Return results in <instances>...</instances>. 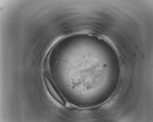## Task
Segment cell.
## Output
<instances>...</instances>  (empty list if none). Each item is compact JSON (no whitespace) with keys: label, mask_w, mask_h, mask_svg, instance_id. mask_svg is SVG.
I'll use <instances>...</instances> for the list:
<instances>
[{"label":"cell","mask_w":153,"mask_h":122,"mask_svg":"<svg viewBox=\"0 0 153 122\" xmlns=\"http://www.w3.org/2000/svg\"><path fill=\"white\" fill-rule=\"evenodd\" d=\"M44 83L46 88L50 95L57 102L63 106L66 105V102L60 92L54 87L48 77L46 76H44Z\"/></svg>","instance_id":"cell-1"}]
</instances>
